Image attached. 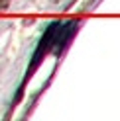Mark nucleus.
I'll use <instances>...</instances> for the list:
<instances>
[]
</instances>
